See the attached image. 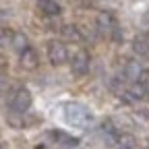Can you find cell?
<instances>
[{"label":"cell","instance_id":"cell-10","mask_svg":"<svg viewBox=\"0 0 149 149\" xmlns=\"http://www.w3.org/2000/svg\"><path fill=\"white\" fill-rule=\"evenodd\" d=\"M141 66L137 64V62H130L128 66H126V74H128V79H137V77H141Z\"/></svg>","mask_w":149,"mask_h":149},{"label":"cell","instance_id":"cell-4","mask_svg":"<svg viewBox=\"0 0 149 149\" xmlns=\"http://www.w3.org/2000/svg\"><path fill=\"white\" fill-rule=\"evenodd\" d=\"M70 70H72V74H77V77L87 74V70H89V54H87L85 50H79L77 54L72 56Z\"/></svg>","mask_w":149,"mask_h":149},{"label":"cell","instance_id":"cell-12","mask_svg":"<svg viewBox=\"0 0 149 149\" xmlns=\"http://www.w3.org/2000/svg\"><path fill=\"white\" fill-rule=\"evenodd\" d=\"M135 50H137L139 54H145V52H149V44H147L145 40H137V42H135Z\"/></svg>","mask_w":149,"mask_h":149},{"label":"cell","instance_id":"cell-8","mask_svg":"<svg viewBox=\"0 0 149 149\" xmlns=\"http://www.w3.org/2000/svg\"><path fill=\"white\" fill-rule=\"evenodd\" d=\"M10 44H13V48H15L19 54L25 52V50L29 48V40H27V35H25V33H13Z\"/></svg>","mask_w":149,"mask_h":149},{"label":"cell","instance_id":"cell-13","mask_svg":"<svg viewBox=\"0 0 149 149\" xmlns=\"http://www.w3.org/2000/svg\"><path fill=\"white\" fill-rule=\"evenodd\" d=\"M4 89H6V77H4L2 72H0V95L4 93Z\"/></svg>","mask_w":149,"mask_h":149},{"label":"cell","instance_id":"cell-14","mask_svg":"<svg viewBox=\"0 0 149 149\" xmlns=\"http://www.w3.org/2000/svg\"><path fill=\"white\" fill-rule=\"evenodd\" d=\"M120 149H133V147H130V145L126 143V145H120Z\"/></svg>","mask_w":149,"mask_h":149},{"label":"cell","instance_id":"cell-2","mask_svg":"<svg viewBox=\"0 0 149 149\" xmlns=\"http://www.w3.org/2000/svg\"><path fill=\"white\" fill-rule=\"evenodd\" d=\"M31 102H33V97H31V91L27 87H17L8 97V106L17 114H25L31 108Z\"/></svg>","mask_w":149,"mask_h":149},{"label":"cell","instance_id":"cell-1","mask_svg":"<svg viewBox=\"0 0 149 149\" xmlns=\"http://www.w3.org/2000/svg\"><path fill=\"white\" fill-rule=\"evenodd\" d=\"M91 112L83 106V104H66L64 106V122L68 126H74V128H87L89 122H91Z\"/></svg>","mask_w":149,"mask_h":149},{"label":"cell","instance_id":"cell-9","mask_svg":"<svg viewBox=\"0 0 149 149\" xmlns=\"http://www.w3.org/2000/svg\"><path fill=\"white\" fill-rule=\"evenodd\" d=\"M62 35L66 37V40H70V42H81L83 40V35L79 33V29L74 25H64L62 27Z\"/></svg>","mask_w":149,"mask_h":149},{"label":"cell","instance_id":"cell-6","mask_svg":"<svg viewBox=\"0 0 149 149\" xmlns=\"http://www.w3.org/2000/svg\"><path fill=\"white\" fill-rule=\"evenodd\" d=\"M37 8H40L44 15H48V17H56V15H60V10H62L56 0H37Z\"/></svg>","mask_w":149,"mask_h":149},{"label":"cell","instance_id":"cell-3","mask_svg":"<svg viewBox=\"0 0 149 149\" xmlns=\"http://www.w3.org/2000/svg\"><path fill=\"white\" fill-rule=\"evenodd\" d=\"M48 60L54 64V66H60L68 60V52H66V46L60 44V42H50L48 44Z\"/></svg>","mask_w":149,"mask_h":149},{"label":"cell","instance_id":"cell-11","mask_svg":"<svg viewBox=\"0 0 149 149\" xmlns=\"http://www.w3.org/2000/svg\"><path fill=\"white\" fill-rule=\"evenodd\" d=\"M10 40H13V31L6 29V27H0V46L10 44Z\"/></svg>","mask_w":149,"mask_h":149},{"label":"cell","instance_id":"cell-5","mask_svg":"<svg viewBox=\"0 0 149 149\" xmlns=\"http://www.w3.org/2000/svg\"><path fill=\"white\" fill-rule=\"evenodd\" d=\"M37 64H40V56H37V52L33 48H27L25 52H21V66L23 68L33 70V68H37Z\"/></svg>","mask_w":149,"mask_h":149},{"label":"cell","instance_id":"cell-7","mask_svg":"<svg viewBox=\"0 0 149 149\" xmlns=\"http://www.w3.org/2000/svg\"><path fill=\"white\" fill-rule=\"evenodd\" d=\"M97 27L100 31H116V21H114V17H112L110 13H102L97 17Z\"/></svg>","mask_w":149,"mask_h":149}]
</instances>
